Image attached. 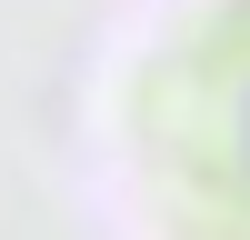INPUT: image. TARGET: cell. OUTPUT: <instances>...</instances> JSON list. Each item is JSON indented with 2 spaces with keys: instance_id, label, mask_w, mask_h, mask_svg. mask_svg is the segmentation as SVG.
Wrapping results in <instances>:
<instances>
[{
  "instance_id": "obj_1",
  "label": "cell",
  "mask_w": 250,
  "mask_h": 240,
  "mask_svg": "<svg viewBox=\"0 0 250 240\" xmlns=\"http://www.w3.org/2000/svg\"><path fill=\"white\" fill-rule=\"evenodd\" d=\"M150 240H250V0H170L120 80Z\"/></svg>"
}]
</instances>
